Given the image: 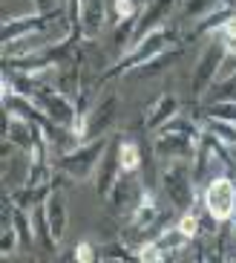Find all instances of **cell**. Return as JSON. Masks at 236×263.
<instances>
[{"label":"cell","instance_id":"cell-1","mask_svg":"<svg viewBox=\"0 0 236 263\" xmlns=\"http://www.w3.org/2000/svg\"><path fill=\"white\" fill-rule=\"evenodd\" d=\"M110 147V139L107 136H95V139H84L78 142L75 147L63 151L61 156H55V171H61L72 179H90L95 171H98L101 159L107 154Z\"/></svg>","mask_w":236,"mask_h":263},{"label":"cell","instance_id":"cell-2","mask_svg":"<svg viewBox=\"0 0 236 263\" xmlns=\"http://www.w3.org/2000/svg\"><path fill=\"white\" fill-rule=\"evenodd\" d=\"M167 47H173V29L164 24V26H159V29H153L144 41H138L136 47H130V52H124V58H118V61H115L107 72H104V78L124 76V72L136 70L138 64H144V61H150V58H156V55L164 52Z\"/></svg>","mask_w":236,"mask_h":263},{"label":"cell","instance_id":"cell-3","mask_svg":"<svg viewBox=\"0 0 236 263\" xmlns=\"http://www.w3.org/2000/svg\"><path fill=\"white\" fill-rule=\"evenodd\" d=\"M207 214L213 217L216 223H228L236 214V179L230 174H219L207 182L205 194H202Z\"/></svg>","mask_w":236,"mask_h":263},{"label":"cell","instance_id":"cell-4","mask_svg":"<svg viewBox=\"0 0 236 263\" xmlns=\"http://www.w3.org/2000/svg\"><path fill=\"white\" fill-rule=\"evenodd\" d=\"M228 58V49L222 44V38H213L210 44L205 47L202 58L196 61V70H193V99H202V96L210 90V87L219 81L222 76V61Z\"/></svg>","mask_w":236,"mask_h":263},{"label":"cell","instance_id":"cell-5","mask_svg":"<svg viewBox=\"0 0 236 263\" xmlns=\"http://www.w3.org/2000/svg\"><path fill=\"white\" fill-rule=\"evenodd\" d=\"M35 101L46 110V116L52 119L55 124H61V127H69V130H72V124L78 122L75 101L69 99L63 90H58L55 84H40V90L35 93Z\"/></svg>","mask_w":236,"mask_h":263},{"label":"cell","instance_id":"cell-6","mask_svg":"<svg viewBox=\"0 0 236 263\" xmlns=\"http://www.w3.org/2000/svg\"><path fill=\"white\" fill-rule=\"evenodd\" d=\"M61 9H55V12H29V15H17V17H6L3 21V44H12L17 38H26L32 32H40L46 26H52L61 21Z\"/></svg>","mask_w":236,"mask_h":263},{"label":"cell","instance_id":"cell-7","mask_svg":"<svg viewBox=\"0 0 236 263\" xmlns=\"http://www.w3.org/2000/svg\"><path fill=\"white\" fill-rule=\"evenodd\" d=\"M156 156L164 159V162H187L196 156V147L199 142L184 136V133H167V130H156Z\"/></svg>","mask_w":236,"mask_h":263},{"label":"cell","instance_id":"cell-8","mask_svg":"<svg viewBox=\"0 0 236 263\" xmlns=\"http://www.w3.org/2000/svg\"><path fill=\"white\" fill-rule=\"evenodd\" d=\"M176 6V0H150L144 6L138 9V17H136V29H133V41H130V47H136L138 41H144L153 29H159L164 26L167 21L170 9Z\"/></svg>","mask_w":236,"mask_h":263},{"label":"cell","instance_id":"cell-9","mask_svg":"<svg viewBox=\"0 0 236 263\" xmlns=\"http://www.w3.org/2000/svg\"><path fill=\"white\" fill-rule=\"evenodd\" d=\"M115 96H107V99H101L92 104V110L87 113V139H95V136H107L110 124L115 119Z\"/></svg>","mask_w":236,"mask_h":263},{"label":"cell","instance_id":"cell-10","mask_svg":"<svg viewBox=\"0 0 236 263\" xmlns=\"http://www.w3.org/2000/svg\"><path fill=\"white\" fill-rule=\"evenodd\" d=\"M44 211H46V220H49L55 243H61L63 234H67V197L61 191H49V197L44 202Z\"/></svg>","mask_w":236,"mask_h":263},{"label":"cell","instance_id":"cell-11","mask_svg":"<svg viewBox=\"0 0 236 263\" xmlns=\"http://www.w3.org/2000/svg\"><path fill=\"white\" fill-rule=\"evenodd\" d=\"M107 26V12H104V3L101 0H87L84 12H81V32L87 38H98Z\"/></svg>","mask_w":236,"mask_h":263},{"label":"cell","instance_id":"cell-12","mask_svg":"<svg viewBox=\"0 0 236 263\" xmlns=\"http://www.w3.org/2000/svg\"><path fill=\"white\" fill-rule=\"evenodd\" d=\"M176 113H179V99H176L173 93H164L159 96V101L153 104V110L147 113V130H159L161 124H167L170 119H176Z\"/></svg>","mask_w":236,"mask_h":263},{"label":"cell","instance_id":"cell-13","mask_svg":"<svg viewBox=\"0 0 236 263\" xmlns=\"http://www.w3.org/2000/svg\"><path fill=\"white\" fill-rule=\"evenodd\" d=\"M118 145V165H121V174H136L141 168V151H138L136 142H127V139H115Z\"/></svg>","mask_w":236,"mask_h":263},{"label":"cell","instance_id":"cell-14","mask_svg":"<svg viewBox=\"0 0 236 263\" xmlns=\"http://www.w3.org/2000/svg\"><path fill=\"white\" fill-rule=\"evenodd\" d=\"M225 6L222 0H182V17L184 21H202L205 15H210L213 9Z\"/></svg>","mask_w":236,"mask_h":263},{"label":"cell","instance_id":"cell-15","mask_svg":"<svg viewBox=\"0 0 236 263\" xmlns=\"http://www.w3.org/2000/svg\"><path fill=\"white\" fill-rule=\"evenodd\" d=\"M202 127H205L210 136H216V139H222L225 145L233 147L236 145V124L233 122H225V119H202Z\"/></svg>","mask_w":236,"mask_h":263},{"label":"cell","instance_id":"cell-16","mask_svg":"<svg viewBox=\"0 0 236 263\" xmlns=\"http://www.w3.org/2000/svg\"><path fill=\"white\" fill-rule=\"evenodd\" d=\"M156 240L161 243V249H164L167 255H179L182 249H187V243H190L193 237H187V234H184L182 229L176 226V229H164V232H161Z\"/></svg>","mask_w":236,"mask_h":263},{"label":"cell","instance_id":"cell-17","mask_svg":"<svg viewBox=\"0 0 236 263\" xmlns=\"http://www.w3.org/2000/svg\"><path fill=\"white\" fill-rule=\"evenodd\" d=\"M205 116L207 119H225V122L236 124V99L210 101V104H205Z\"/></svg>","mask_w":236,"mask_h":263},{"label":"cell","instance_id":"cell-18","mask_svg":"<svg viewBox=\"0 0 236 263\" xmlns=\"http://www.w3.org/2000/svg\"><path fill=\"white\" fill-rule=\"evenodd\" d=\"M17 240H20V234H17L15 223H12V217H3V246H0V255L3 257H12L17 249Z\"/></svg>","mask_w":236,"mask_h":263},{"label":"cell","instance_id":"cell-19","mask_svg":"<svg viewBox=\"0 0 236 263\" xmlns=\"http://www.w3.org/2000/svg\"><path fill=\"white\" fill-rule=\"evenodd\" d=\"M136 257H138V260H144V263H159V260L167 257V252L161 249L159 240H144V243L136 249Z\"/></svg>","mask_w":236,"mask_h":263},{"label":"cell","instance_id":"cell-20","mask_svg":"<svg viewBox=\"0 0 236 263\" xmlns=\"http://www.w3.org/2000/svg\"><path fill=\"white\" fill-rule=\"evenodd\" d=\"M219 38L228 49V55H236V12H230V17L219 26Z\"/></svg>","mask_w":236,"mask_h":263},{"label":"cell","instance_id":"cell-21","mask_svg":"<svg viewBox=\"0 0 236 263\" xmlns=\"http://www.w3.org/2000/svg\"><path fill=\"white\" fill-rule=\"evenodd\" d=\"M113 9H115V17H118V21H127V17L138 15V3L136 0H115Z\"/></svg>","mask_w":236,"mask_h":263},{"label":"cell","instance_id":"cell-22","mask_svg":"<svg viewBox=\"0 0 236 263\" xmlns=\"http://www.w3.org/2000/svg\"><path fill=\"white\" fill-rule=\"evenodd\" d=\"M75 260L78 263H92L95 260V249H92L90 240H81V243L75 246Z\"/></svg>","mask_w":236,"mask_h":263},{"label":"cell","instance_id":"cell-23","mask_svg":"<svg viewBox=\"0 0 236 263\" xmlns=\"http://www.w3.org/2000/svg\"><path fill=\"white\" fill-rule=\"evenodd\" d=\"M101 257H104V260H107V257H121V260H127V257H130V249H127V246H118V243H115V246L104 249V252H101Z\"/></svg>","mask_w":236,"mask_h":263},{"label":"cell","instance_id":"cell-24","mask_svg":"<svg viewBox=\"0 0 236 263\" xmlns=\"http://www.w3.org/2000/svg\"><path fill=\"white\" fill-rule=\"evenodd\" d=\"M38 12H55V0H32Z\"/></svg>","mask_w":236,"mask_h":263},{"label":"cell","instance_id":"cell-25","mask_svg":"<svg viewBox=\"0 0 236 263\" xmlns=\"http://www.w3.org/2000/svg\"><path fill=\"white\" fill-rule=\"evenodd\" d=\"M233 156H236V145H233Z\"/></svg>","mask_w":236,"mask_h":263}]
</instances>
